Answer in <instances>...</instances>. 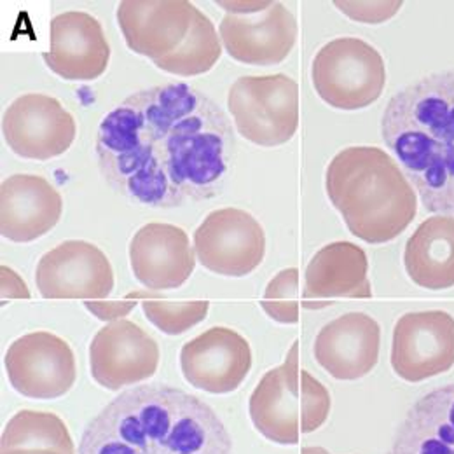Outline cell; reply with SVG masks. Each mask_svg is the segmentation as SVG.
Returning a JSON list of instances; mask_svg holds the SVG:
<instances>
[{
	"instance_id": "1",
	"label": "cell",
	"mask_w": 454,
	"mask_h": 454,
	"mask_svg": "<svg viewBox=\"0 0 454 454\" xmlns=\"http://www.w3.org/2000/svg\"><path fill=\"white\" fill-rule=\"evenodd\" d=\"M95 149L104 180L149 208L221 196L236 160L226 113L185 82L129 95L100 122Z\"/></svg>"
},
{
	"instance_id": "2",
	"label": "cell",
	"mask_w": 454,
	"mask_h": 454,
	"mask_svg": "<svg viewBox=\"0 0 454 454\" xmlns=\"http://www.w3.org/2000/svg\"><path fill=\"white\" fill-rule=\"evenodd\" d=\"M77 454H232L217 412L170 385L129 388L84 428Z\"/></svg>"
},
{
	"instance_id": "3",
	"label": "cell",
	"mask_w": 454,
	"mask_h": 454,
	"mask_svg": "<svg viewBox=\"0 0 454 454\" xmlns=\"http://www.w3.org/2000/svg\"><path fill=\"white\" fill-rule=\"evenodd\" d=\"M381 137L425 210L454 217V68L397 91L385 107Z\"/></svg>"
},
{
	"instance_id": "4",
	"label": "cell",
	"mask_w": 454,
	"mask_h": 454,
	"mask_svg": "<svg viewBox=\"0 0 454 454\" xmlns=\"http://www.w3.org/2000/svg\"><path fill=\"white\" fill-rule=\"evenodd\" d=\"M325 191L349 232L388 243L414 221L418 196L397 161L380 147H348L327 167Z\"/></svg>"
},
{
	"instance_id": "5",
	"label": "cell",
	"mask_w": 454,
	"mask_h": 454,
	"mask_svg": "<svg viewBox=\"0 0 454 454\" xmlns=\"http://www.w3.org/2000/svg\"><path fill=\"white\" fill-rule=\"evenodd\" d=\"M295 340L284 364L268 371L248 400L250 419L268 441L292 446L299 437L318 430L329 418V390L308 371L299 369Z\"/></svg>"
},
{
	"instance_id": "6",
	"label": "cell",
	"mask_w": 454,
	"mask_h": 454,
	"mask_svg": "<svg viewBox=\"0 0 454 454\" xmlns=\"http://www.w3.org/2000/svg\"><path fill=\"white\" fill-rule=\"evenodd\" d=\"M311 81L327 106L360 111L383 95L387 65L372 44L358 37H338L317 53L311 63Z\"/></svg>"
},
{
	"instance_id": "7",
	"label": "cell",
	"mask_w": 454,
	"mask_h": 454,
	"mask_svg": "<svg viewBox=\"0 0 454 454\" xmlns=\"http://www.w3.org/2000/svg\"><path fill=\"white\" fill-rule=\"evenodd\" d=\"M227 107L245 140L278 147L299 128V86L285 74L239 77L227 93Z\"/></svg>"
},
{
	"instance_id": "8",
	"label": "cell",
	"mask_w": 454,
	"mask_h": 454,
	"mask_svg": "<svg viewBox=\"0 0 454 454\" xmlns=\"http://www.w3.org/2000/svg\"><path fill=\"white\" fill-rule=\"evenodd\" d=\"M4 365L11 387L23 397L55 400L72 390L77 380L75 355L57 334L37 331L7 348Z\"/></svg>"
},
{
	"instance_id": "9",
	"label": "cell",
	"mask_w": 454,
	"mask_h": 454,
	"mask_svg": "<svg viewBox=\"0 0 454 454\" xmlns=\"http://www.w3.org/2000/svg\"><path fill=\"white\" fill-rule=\"evenodd\" d=\"M194 252L208 271L243 278L255 271L266 255V234L259 221L241 208H221L194 231Z\"/></svg>"
},
{
	"instance_id": "10",
	"label": "cell",
	"mask_w": 454,
	"mask_h": 454,
	"mask_svg": "<svg viewBox=\"0 0 454 454\" xmlns=\"http://www.w3.org/2000/svg\"><path fill=\"white\" fill-rule=\"evenodd\" d=\"M2 133L16 156L50 161L70 149L77 124L57 98L28 93L7 107L2 117Z\"/></svg>"
},
{
	"instance_id": "11",
	"label": "cell",
	"mask_w": 454,
	"mask_h": 454,
	"mask_svg": "<svg viewBox=\"0 0 454 454\" xmlns=\"http://www.w3.org/2000/svg\"><path fill=\"white\" fill-rule=\"evenodd\" d=\"M454 365V317L442 309L402 315L394 329L392 367L398 378L419 383Z\"/></svg>"
},
{
	"instance_id": "12",
	"label": "cell",
	"mask_w": 454,
	"mask_h": 454,
	"mask_svg": "<svg viewBox=\"0 0 454 454\" xmlns=\"http://www.w3.org/2000/svg\"><path fill=\"white\" fill-rule=\"evenodd\" d=\"M35 284L44 299L100 301L113 292L114 270L97 245L67 239L41 257Z\"/></svg>"
},
{
	"instance_id": "13",
	"label": "cell",
	"mask_w": 454,
	"mask_h": 454,
	"mask_svg": "<svg viewBox=\"0 0 454 454\" xmlns=\"http://www.w3.org/2000/svg\"><path fill=\"white\" fill-rule=\"evenodd\" d=\"M160 356L154 338L129 320L107 324L90 344L91 376L111 392L151 380L160 367Z\"/></svg>"
},
{
	"instance_id": "14",
	"label": "cell",
	"mask_w": 454,
	"mask_h": 454,
	"mask_svg": "<svg viewBox=\"0 0 454 454\" xmlns=\"http://www.w3.org/2000/svg\"><path fill=\"white\" fill-rule=\"evenodd\" d=\"M180 369L191 387L212 395H226L247 380L252 349L236 331L212 327L182 346Z\"/></svg>"
},
{
	"instance_id": "15",
	"label": "cell",
	"mask_w": 454,
	"mask_h": 454,
	"mask_svg": "<svg viewBox=\"0 0 454 454\" xmlns=\"http://www.w3.org/2000/svg\"><path fill=\"white\" fill-rule=\"evenodd\" d=\"M297 20L280 2L254 14H226L219 37L227 55L245 65H280L295 46Z\"/></svg>"
},
{
	"instance_id": "16",
	"label": "cell",
	"mask_w": 454,
	"mask_h": 454,
	"mask_svg": "<svg viewBox=\"0 0 454 454\" xmlns=\"http://www.w3.org/2000/svg\"><path fill=\"white\" fill-rule=\"evenodd\" d=\"M44 61L65 81L88 82L106 74L111 46L102 23L84 11H67L50 23V51Z\"/></svg>"
},
{
	"instance_id": "17",
	"label": "cell",
	"mask_w": 454,
	"mask_h": 454,
	"mask_svg": "<svg viewBox=\"0 0 454 454\" xmlns=\"http://www.w3.org/2000/svg\"><path fill=\"white\" fill-rule=\"evenodd\" d=\"M194 11L187 0H124L115 18L126 46L140 57L158 61L185 41Z\"/></svg>"
},
{
	"instance_id": "18",
	"label": "cell",
	"mask_w": 454,
	"mask_h": 454,
	"mask_svg": "<svg viewBox=\"0 0 454 454\" xmlns=\"http://www.w3.org/2000/svg\"><path fill=\"white\" fill-rule=\"evenodd\" d=\"M135 278L151 290H171L185 284L196 268V252L182 227L151 223L129 243Z\"/></svg>"
},
{
	"instance_id": "19",
	"label": "cell",
	"mask_w": 454,
	"mask_h": 454,
	"mask_svg": "<svg viewBox=\"0 0 454 454\" xmlns=\"http://www.w3.org/2000/svg\"><path fill=\"white\" fill-rule=\"evenodd\" d=\"M380 346V324L367 313L351 311L322 327L313 353L320 367L333 378L355 381L376 367Z\"/></svg>"
},
{
	"instance_id": "20",
	"label": "cell",
	"mask_w": 454,
	"mask_h": 454,
	"mask_svg": "<svg viewBox=\"0 0 454 454\" xmlns=\"http://www.w3.org/2000/svg\"><path fill=\"white\" fill-rule=\"evenodd\" d=\"M63 200L44 176L16 173L0 187V232L14 243H30L57 226Z\"/></svg>"
},
{
	"instance_id": "21",
	"label": "cell",
	"mask_w": 454,
	"mask_h": 454,
	"mask_svg": "<svg viewBox=\"0 0 454 454\" xmlns=\"http://www.w3.org/2000/svg\"><path fill=\"white\" fill-rule=\"evenodd\" d=\"M369 299V261L365 252L351 241H334L322 247L309 261L304 277V308L329 306L331 299Z\"/></svg>"
},
{
	"instance_id": "22",
	"label": "cell",
	"mask_w": 454,
	"mask_h": 454,
	"mask_svg": "<svg viewBox=\"0 0 454 454\" xmlns=\"http://www.w3.org/2000/svg\"><path fill=\"white\" fill-rule=\"evenodd\" d=\"M388 454H454V385L432 390L409 407Z\"/></svg>"
},
{
	"instance_id": "23",
	"label": "cell",
	"mask_w": 454,
	"mask_h": 454,
	"mask_svg": "<svg viewBox=\"0 0 454 454\" xmlns=\"http://www.w3.org/2000/svg\"><path fill=\"white\" fill-rule=\"evenodd\" d=\"M403 266L421 288L454 286V217L435 215L421 223L405 243Z\"/></svg>"
},
{
	"instance_id": "24",
	"label": "cell",
	"mask_w": 454,
	"mask_h": 454,
	"mask_svg": "<svg viewBox=\"0 0 454 454\" xmlns=\"http://www.w3.org/2000/svg\"><path fill=\"white\" fill-rule=\"evenodd\" d=\"M223 57V43L212 20L198 7L194 11L191 30L185 41L168 57L154 61V65L173 75L194 77L210 72Z\"/></svg>"
},
{
	"instance_id": "25",
	"label": "cell",
	"mask_w": 454,
	"mask_h": 454,
	"mask_svg": "<svg viewBox=\"0 0 454 454\" xmlns=\"http://www.w3.org/2000/svg\"><path fill=\"white\" fill-rule=\"evenodd\" d=\"M142 309L147 320L168 336H180L201 324L210 309L207 301L196 302H142Z\"/></svg>"
},
{
	"instance_id": "26",
	"label": "cell",
	"mask_w": 454,
	"mask_h": 454,
	"mask_svg": "<svg viewBox=\"0 0 454 454\" xmlns=\"http://www.w3.org/2000/svg\"><path fill=\"white\" fill-rule=\"evenodd\" d=\"M261 306L264 313L284 325L299 322V270L280 271L264 290Z\"/></svg>"
},
{
	"instance_id": "27",
	"label": "cell",
	"mask_w": 454,
	"mask_h": 454,
	"mask_svg": "<svg viewBox=\"0 0 454 454\" xmlns=\"http://www.w3.org/2000/svg\"><path fill=\"white\" fill-rule=\"evenodd\" d=\"M336 5L351 20L378 25L390 20L402 7V2H336Z\"/></svg>"
},
{
	"instance_id": "28",
	"label": "cell",
	"mask_w": 454,
	"mask_h": 454,
	"mask_svg": "<svg viewBox=\"0 0 454 454\" xmlns=\"http://www.w3.org/2000/svg\"><path fill=\"white\" fill-rule=\"evenodd\" d=\"M86 309L91 311L102 322H117L124 320L129 311L137 306V302H104V301H86Z\"/></svg>"
},
{
	"instance_id": "29",
	"label": "cell",
	"mask_w": 454,
	"mask_h": 454,
	"mask_svg": "<svg viewBox=\"0 0 454 454\" xmlns=\"http://www.w3.org/2000/svg\"><path fill=\"white\" fill-rule=\"evenodd\" d=\"M0 297L5 299H28L30 290L25 280L11 268H0Z\"/></svg>"
},
{
	"instance_id": "30",
	"label": "cell",
	"mask_w": 454,
	"mask_h": 454,
	"mask_svg": "<svg viewBox=\"0 0 454 454\" xmlns=\"http://www.w3.org/2000/svg\"><path fill=\"white\" fill-rule=\"evenodd\" d=\"M0 454H75V451L50 444H18L7 450H0Z\"/></svg>"
},
{
	"instance_id": "31",
	"label": "cell",
	"mask_w": 454,
	"mask_h": 454,
	"mask_svg": "<svg viewBox=\"0 0 454 454\" xmlns=\"http://www.w3.org/2000/svg\"><path fill=\"white\" fill-rule=\"evenodd\" d=\"M221 7H227V14H254L268 9L273 2H217Z\"/></svg>"
},
{
	"instance_id": "32",
	"label": "cell",
	"mask_w": 454,
	"mask_h": 454,
	"mask_svg": "<svg viewBox=\"0 0 454 454\" xmlns=\"http://www.w3.org/2000/svg\"><path fill=\"white\" fill-rule=\"evenodd\" d=\"M301 454H331L327 450H324V448H318V446H315V448H302V451Z\"/></svg>"
}]
</instances>
